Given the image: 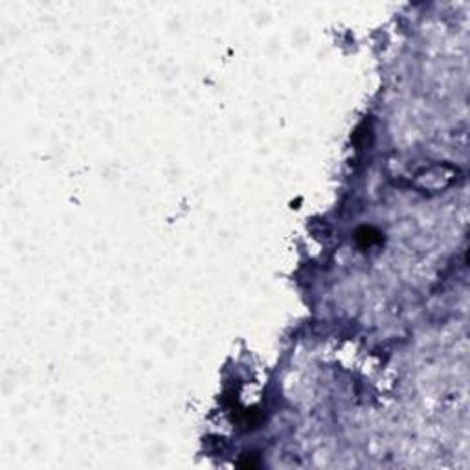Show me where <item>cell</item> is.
Returning a JSON list of instances; mask_svg holds the SVG:
<instances>
[{
	"label": "cell",
	"mask_w": 470,
	"mask_h": 470,
	"mask_svg": "<svg viewBox=\"0 0 470 470\" xmlns=\"http://www.w3.org/2000/svg\"><path fill=\"white\" fill-rule=\"evenodd\" d=\"M355 237H357V243L360 244L362 248H369L382 241L380 232L375 230L373 226H360L357 230V233H355Z\"/></svg>",
	"instance_id": "6da1fadb"
},
{
	"label": "cell",
	"mask_w": 470,
	"mask_h": 470,
	"mask_svg": "<svg viewBox=\"0 0 470 470\" xmlns=\"http://www.w3.org/2000/svg\"><path fill=\"white\" fill-rule=\"evenodd\" d=\"M239 466H243V468H258V466H259V461L255 459L253 455L244 454L243 459L239 461Z\"/></svg>",
	"instance_id": "7a4b0ae2"
}]
</instances>
